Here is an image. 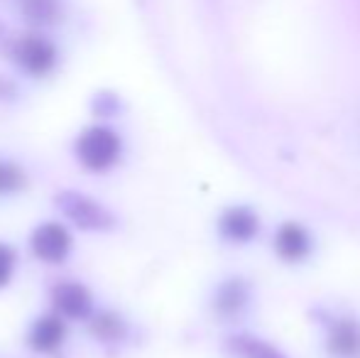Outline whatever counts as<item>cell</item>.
<instances>
[{
	"mask_svg": "<svg viewBox=\"0 0 360 358\" xmlns=\"http://www.w3.org/2000/svg\"><path fill=\"white\" fill-rule=\"evenodd\" d=\"M123 153L120 138L105 125H94L84 130L76 140V158L91 172H105L118 162Z\"/></svg>",
	"mask_w": 360,
	"mask_h": 358,
	"instance_id": "cell-1",
	"label": "cell"
},
{
	"mask_svg": "<svg viewBox=\"0 0 360 358\" xmlns=\"http://www.w3.org/2000/svg\"><path fill=\"white\" fill-rule=\"evenodd\" d=\"M57 209L67 216L72 224L84 231H108L113 229V216L105 206L94 201L91 196L79 191H62L57 194Z\"/></svg>",
	"mask_w": 360,
	"mask_h": 358,
	"instance_id": "cell-2",
	"label": "cell"
},
{
	"mask_svg": "<svg viewBox=\"0 0 360 358\" xmlns=\"http://www.w3.org/2000/svg\"><path fill=\"white\" fill-rule=\"evenodd\" d=\"M13 59L30 77H44L57 64V47L44 34H22L13 44Z\"/></svg>",
	"mask_w": 360,
	"mask_h": 358,
	"instance_id": "cell-3",
	"label": "cell"
},
{
	"mask_svg": "<svg viewBox=\"0 0 360 358\" xmlns=\"http://www.w3.org/2000/svg\"><path fill=\"white\" fill-rule=\"evenodd\" d=\"M52 305L64 319H89L94 312V297L81 282L64 280L52 287Z\"/></svg>",
	"mask_w": 360,
	"mask_h": 358,
	"instance_id": "cell-4",
	"label": "cell"
},
{
	"mask_svg": "<svg viewBox=\"0 0 360 358\" xmlns=\"http://www.w3.org/2000/svg\"><path fill=\"white\" fill-rule=\"evenodd\" d=\"M30 245H32V253L44 263H62L72 250V236L62 224L49 221L34 229Z\"/></svg>",
	"mask_w": 360,
	"mask_h": 358,
	"instance_id": "cell-5",
	"label": "cell"
},
{
	"mask_svg": "<svg viewBox=\"0 0 360 358\" xmlns=\"http://www.w3.org/2000/svg\"><path fill=\"white\" fill-rule=\"evenodd\" d=\"M67 339V321L59 314H44L30 329V346H32L37 354H52Z\"/></svg>",
	"mask_w": 360,
	"mask_h": 358,
	"instance_id": "cell-6",
	"label": "cell"
},
{
	"mask_svg": "<svg viewBox=\"0 0 360 358\" xmlns=\"http://www.w3.org/2000/svg\"><path fill=\"white\" fill-rule=\"evenodd\" d=\"M221 234L233 243H248L255 238L257 234V216L252 214V209L245 206H233L223 214L221 219Z\"/></svg>",
	"mask_w": 360,
	"mask_h": 358,
	"instance_id": "cell-7",
	"label": "cell"
},
{
	"mask_svg": "<svg viewBox=\"0 0 360 358\" xmlns=\"http://www.w3.org/2000/svg\"><path fill=\"white\" fill-rule=\"evenodd\" d=\"M275 248L282 260L299 263L311 250V241H309V234L299 224H285L275 236Z\"/></svg>",
	"mask_w": 360,
	"mask_h": 358,
	"instance_id": "cell-8",
	"label": "cell"
},
{
	"mask_svg": "<svg viewBox=\"0 0 360 358\" xmlns=\"http://www.w3.org/2000/svg\"><path fill=\"white\" fill-rule=\"evenodd\" d=\"M20 13L25 15V20L39 27L54 25L62 15V5L59 0H20Z\"/></svg>",
	"mask_w": 360,
	"mask_h": 358,
	"instance_id": "cell-9",
	"label": "cell"
},
{
	"mask_svg": "<svg viewBox=\"0 0 360 358\" xmlns=\"http://www.w3.org/2000/svg\"><path fill=\"white\" fill-rule=\"evenodd\" d=\"M231 354L236 358H287L272 344L255 339V336H236V339H231Z\"/></svg>",
	"mask_w": 360,
	"mask_h": 358,
	"instance_id": "cell-10",
	"label": "cell"
},
{
	"mask_svg": "<svg viewBox=\"0 0 360 358\" xmlns=\"http://www.w3.org/2000/svg\"><path fill=\"white\" fill-rule=\"evenodd\" d=\"M91 334H94L98 341H105V344L120 341L125 336L123 317L113 314V312H103V314L94 317V321H91Z\"/></svg>",
	"mask_w": 360,
	"mask_h": 358,
	"instance_id": "cell-11",
	"label": "cell"
},
{
	"mask_svg": "<svg viewBox=\"0 0 360 358\" xmlns=\"http://www.w3.org/2000/svg\"><path fill=\"white\" fill-rule=\"evenodd\" d=\"M331 349L338 356H356L360 351V326L353 321L338 324L331 334Z\"/></svg>",
	"mask_w": 360,
	"mask_h": 358,
	"instance_id": "cell-12",
	"label": "cell"
},
{
	"mask_svg": "<svg viewBox=\"0 0 360 358\" xmlns=\"http://www.w3.org/2000/svg\"><path fill=\"white\" fill-rule=\"evenodd\" d=\"M25 172L13 162H5L0 160V194H13V191H20L25 186Z\"/></svg>",
	"mask_w": 360,
	"mask_h": 358,
	"instance_id": "cell-13",
	"label": "cell"
},
{
	"mask_svg": "<svg viewBox=\"0 0 360 358\" xmlns=\"http://www.w3.org/2000/svg\"><path fill=\"white\" fill-rule=\"evenodd\" d=\"M243 302H245V295H243V290L238 285H226L221 290V295H218V300H216V305H218V309H223V312H236L238 307H243Z\"/></svg>",
	"mask_w": 360,
	"mask_h": 358,
	"instance_id": "cell-14",
	"label": "cell"
},
{
	"mask_svg": "<svg viewBox=\"0 0 360 358\" xmlns=\"http://www.w3.org/2000/svg\"><path fill=\"white\" fill-rule=\"evenodd\" d=\"M15 250L10 245L0 243V287H5L13 277V270H15Z\"/></svg>",
	"mask_w": 360,
	"mask_h": 358,
	"instance_id": "cell-15",
	"label": "cell"
}]
</instances>
